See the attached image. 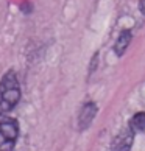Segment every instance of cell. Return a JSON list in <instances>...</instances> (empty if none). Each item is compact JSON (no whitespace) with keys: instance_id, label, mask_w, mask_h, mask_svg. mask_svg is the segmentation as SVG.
<instances>
[{"instance_id":"obj_1","label":"cell","mask_w":145,"mask_h":151,"mask_svg":"<svg viewBox=\"0 0 145 151\" xmlns=\"http://www.w3.org/2000/svg\"><path fill=\"white\" fill-rule=\"evenodd\" d=\"M20 100V87L13 70H8L0 81V114H6Z\"/></svg>"},{"instance_id":"obj_2","label":"cell","mask_w":145,"mask_h":151,"mask_svg":"<svg viewBox=\"0 0 145 151\" xmlns=\"http://www.w3.org/2000/svg\"><path fill=\"white\" fill-rule=\"evenodd\" d=\"M19 136V125L13 119L0 122V151H13L14 142Z\"/></svg>"},{"instance_id":"obj_3","label":"cell","mask_w":145,"mask_h":151,"mask_svg":"<svg viewBox=\"0 0 145 151\" xmlns=\"http://www.w3.org/2000/svg\"><path fill=\"white\" fill-rule=\"evenodd\" d=\"M133 140H134V131H131L130 128H125V129H122L114 137L113 143H111V150L113 151H130L133 147Z\"/></svg>"},{"instance_id":"obj_4","label":"cell","mask_w":145,"mask_h":151,"mask_svg":"<svg viewBox=\"0 0 145 151\" xmlns=\"http://www.w3.org/2000/svg\"><path fill=\"white\" fill-rule=\"evenodd\" d=\"M95 112H97V108L94 103H87L84 108L81 109V114H80V128L81 129H84V128H87L91 125Z\"/></svg>"},{"instance_id":"obj_5","label":"cell","mask_w":145,"mask_h":151,"mask_svg":"<svg viewBox=\"0 0 145 151\" xmlns=\"http://www.w3.org/2000/svg\"><path fill=\"white\" fill-rule=\"evenodd\" d=\"M131 39H133V35H131V31L130 30H123L119 35V37H117V42H115V53L119 55V56H122L125 52H126V48L128 45H130V42H131Z\"/></svg>"},{"instance_id":"obj_6","label":"cell","mask_w":145,"mask_h":151,"mask_svg":"<svg viewBox=\"0 0 145 151\" xmlns=\"http://www.w3.org/2000/svg\"><path fill=\"white\" fill-rule=\"evenodd\" d=\"M130 129L131 131H145V112H137L130 120Z\"/></svg>"},{"instance_id":"obj_7","label":"cell","mask_w":145,"mask_h":151,"mask_svg":"<svg viewBox=\"0 0 145 151\" xmlns=\"http://www.w3.org/2000/svg\"><path fill=\"white\" fill-rule=\"evenodd\" d=\"M139 9H141V13L145 16V0H141V2H139Z\"/></svg>"}]
</instances>
